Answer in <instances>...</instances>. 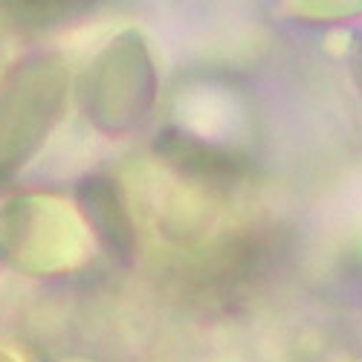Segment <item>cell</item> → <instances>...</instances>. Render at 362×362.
Returning a JSON list of instances; mask_svg holds the SVG:
<instances>
[{
    "instance_id": "6da1fadb",
    "label": "cell",
    "mask_w": 362,
    "mask_h": 362,
    "mask_svg": "<svg viewBox=\"0 0 362 362\" xmlns=\"http://www.w3.org/2000/svg\"><path fill=\"white\" fill-rule=\"evenodd\" d=\"M70 67L58 55H26L0 78V174L38 154L70 102Z\"/></svg>"
},
{
    "instance_id": "7a4b0ae2",
    "label": "cell",
    "mask_w": 362,
    "mask_h": 362,
    "mask_svg": "<svg viewBox=\"0 0 362 362\" xmlns=\"http://www.w3.org/2000/svg\"><path fill=\"white\" fill-rule=\"evenodd\" d=\"M160 76L148 41L136 29L110 38L84 76V113L102 134H128L154 110Z\"/></svg>"
},
{
    "instance_id": "3957f363",
    "label": "cell",
    "mask_w": 362,
    "mask_h": 362,
    "mask_svg": "<svg viewBox=\"0 0 362 362\" xmlns=\"http://www.w3.org/2000/svg\"><path fill=\"white\" fill-rule=\"evenodd\" d=\"M87 229L55 194H21L0 209V258L23 273H64L84 261Z\"/></svg>"
},
{
    "instance_id": "277c9868",
    "label": "cell",
    "mask_w": 362,
    "mask_h": 362,
    "mask_svg": "<svg viewBox=\"0 0 362 362\" xmlns=\"http://www.w3.org/2000/svg\"><path fill=\"white\" fill-rule=\"evenodd\" d=\"M157 157L183 177L197 180L200 186H232L247 174V163L240 154L174 128L157 136Z\"/></svg>"
},
{
    "instance_id": "5b68a950",
    "label": "cell",
    "mask_w": 362,
    "mask_h": 362,
    "mask_svg": "<svg viewBox=\"0 0 362 362\" xmlns=\"http://www.w3.org/2000/svg\"><path fill=\"white\" fill-rule=\"evenodd\" d=\"M78 203L84 221L93 226V232L105 240L107 250L116 252L119 258H128L134 252V223L113 180L87 177L78 189Z\"/></svg>"
},
{
    "instance_id": "8992f818",
    "label": "cell",
    "mask_w": 362,
    "mask_h": 362,
    "mask_svg": "<svg viewBox=\"0 0 362 362\" xmlns=\"http://www.w3.org/2000/svg\"><path fill=\"white\" fill-rule=\"evenodd\" d=\"M84 0H0V12L18 26L26 29H47L64 21Z\"/></svg>"
},
{
    "instance_id": "52a82bcc",
    "label": "cell",
    "mask_w": 362,
    "mask_h": 362,
    "mask_svg": "<svg viewBox=\"0 0 362 362\" xmlns=\"http://www.w3.org/2000/svg\"><path fill=\"white\" fill-rule=\"evenodd\" d=\"M281 9L308 23H334L362 15V0H281Z\"/></svg>"
}]
</instances>
